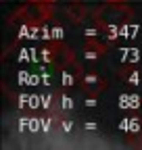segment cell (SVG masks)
Masks as SVG:
<instances>
[{
	"label": "cell",
	"mask_w": 142,
	"mask_h": 150,
	"mask_svg": "<svg viewBox=\"0 0 142 150\" xmlns=\"http://www.w3.org/2000/svg\"><path fill=\"white\" fill-rule=\"evenodd\" d=\"M31 2H55V0H31Z\"/></svg>",
	"instance_id": "cell-1"
}]
</instances>
